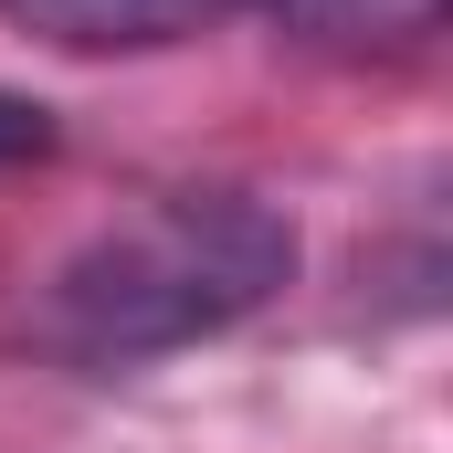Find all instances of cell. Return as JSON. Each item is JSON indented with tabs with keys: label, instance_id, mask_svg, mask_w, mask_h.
Segmentation results:
<instances>
[{
	"label": "cell",
	"instance_id": "obj_1",
	"mask_svg": "<svg viewBox=\"0 0 453 453\" xmlns=\"http://www.w3.org/2000/svg\"><path fill=\"white\" fill-rule=\"evenodd\" d=\"M285 274H296V222L274 201L158 190L42 285V338L85 369H137V358H169L190 338L242 327Z\"/></svg>",
	"mask_w": 453,
	"mask_h": 453
},
{
	"label": "cell",
	"instance_id": "obj_2",
	"mask_svg": "<svg viewBox=\"0 0 453 453\" xmlns=\"http://www.w3.org/2000/svg\"><path fill=\"white\" fill-rule=\"evenodd\" d=\"M0 11L74 53H137V42H180V32L222 21L232 0H0Z\"/></svg>",
	"mask_w": 453,
	"mask_h": 453
},
{
	"label": "cell",
	"instance_id": "obj_3",
	"mask_svg": "<svg viewBox=\"0 0 453 453\" xmlns=\"http://www.w3.org/2000/svg\"><path fill=\"white\" fill-rule=\"evenodd\" d=\"M296 32H348V42H369V32H433L443 21V0H274Z\"/></svg>",
	"mask_w": 453,
	"mask_h": 453
},
{
	"label": "cell",
	"instance_id": "obj_4",
	"mask_svg": "<svg viewBox=\"0 0 453 453\" xmlns=\"http://www.w3.org/2000/svg\"><path fill=\"white\" fill-rule=\"evenodd\" d=\"M42 148H53V116L32 96H0V158H42Z\"/></svg>",
	"mask_w": 453,
	"mask_h": 453
}]
</instances>
